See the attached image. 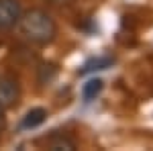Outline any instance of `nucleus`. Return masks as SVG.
<instances>
[{"label":"nucleus","mask_w":153,"mask_h":151,"mask_svg":"<svg viewBox=\"0 0 153 151\" xmlns=\"http://www.w3.org/2000/svg\"><path fill=\"white\" fill-rule=\"evenodd\" d=\"M16 31L21 39L33 45H49L57 35V25L53 16L43 8H29L21 12L16 23Z\"/></svg>","instance_id":"nucleus-1"},{"label":"nucleus","mask_w":153,"mask_h":151,"mask_svg":"<svg viewBox=\"0 0 153 151\" xmlns=\"http://www.w3.org/2000/svg\"><path fill=\"white\" fill-rule=\"evenodd\" d=\"M21 0H0V31H10L21 19Z\"/></svg>","instance_id":"nucleus-2"},{"label":"nucleus","mask_w":153,"mask_h":151,"mask_svg":"<svg viewBox=\"0 0 153 151\" xmlns=\"http://www.w3.org/2000/svg\"><path fill=\"white\" fill-rule=\"evenodd\" d=\"M19 96H21L19 82L14 78H0V116L4 115V110L16 104Z\"/></svg>","instance_id":"nucleus-3"},{"label":"nucleus","mask_w":153,"mask_h":151,"mask_svg":"<svg viewBox=\"0 0 153 151\" xmlns=\"http://www.w3.org/2000/svg\"><path fill=\"white\" fill-rule=\"evenodd\" d=\"M45 121H47V110L43 106H35V108L25 112V116L19 123V129L21 131H33V129H39Z\"/></svg>","instance_id":"nucleus-4"},{"label":"nucleus","mask_w":153,"mask_h":151,"mask_svg":"<svg viewBox=\"0 0 153 151\" xmlns=\"http://www.w3.org/2000/svg\"><path fill=\"white\" fill-rule=\"evenodd\" d=\"M114 65V57L112 55H98V57H90L82 68L78 70L80 76H88V74H96V71H104Z\"/></svg>","instance_id":"nucleus-5"},{"label":"nucleus","mask_w":153,"mask_h":151,"mask_svg":"<svg viewBox=\"0 0 153 151\" xmlns=\"http://www.w3.org/2000/svg\"><path fill=\"white\" fill-rule=\"evenodd\" d=\"M104 90V80L102 78H90V80H86L82 84V100L84 104H90V102H94L96 98L102 94Z\"/></svg>","instance_id":"nucleus-6"},{"label":"nucleus","mask_w":153,"mask_h":151,"mask_svg":"<svg viewBox=\"0 0 153 151\" xmlns=\"http://www.w3.org/2000/svg\"><path fill=\"white\" fill-rule=\"evenodd\" d=\"M47 147L51 151H74L76 149V143L70 137H53L47 143Z\"/></svg>","instance_id":"nucleus-7"},{"label":"nucleus","mask_w":153,"mask_h":151,"mask_svg":"<svg viewBox=\"0 0 153 151\" xmlns=\"http://www.w3.org/2000/svg\"><path fill=\"white\" fill-rule=\"evenodd\" d=\"M53 2H57V4H68V2H71V0H53Z\"/></svg>","instance_id":"nucleus-8"}]
</instances>
